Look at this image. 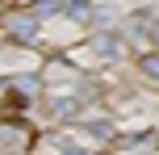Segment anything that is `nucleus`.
<instances>
[{
    "label": "nucleus",
    "instance_id": "nucleus-1",
    "mask_svg": "<svg viewBox=\"0 0 159 155\" xmlns=\"http://www.w3.org/2000/svg\"><path fill=\"white\" fill-rule=\"evenodd\" d=\"M34 143V130L25 122H0V155H25Z\"/></svg>",
    "mask_w": 159,
    "mask_h": 155
},
{
    "label": "nucleus",
    "instance_id": "nucleus-2",
    "mask_svg": "<svg viewBox=\"0 0 159 155\" xmlns=\"http://www.w3.org/2000/svg\"><path fill=\"white\" fill-rule=\"evenodd\" d=\"M4 30H8L13 42H34L38 38V13H13L4 21Z\"/></svg>",
    "mask_w": 159,
    "mask_h": 155
},
{
    "label": "nucleus",
    "instance_id": "nucleus-3",
    "mask_svg": "<svg viewBox=\"0 0 159 155\" xmlns=\"http://www.w3.org/2000/svg\"><path fill=\"white\" fill-rule=\"evenodd\" d=\"M80 109V97H50V113L55 117H71Z\"/></svg>",
    "mask_w": 159,
    "mask_h": 155
},
{
    "label": "nucleus",
    "instance_id": "nucleus-4",
    "mask_svg": "<svg viewBox=\"0 0 159 155\" xmlns=\"http://www.w3.org/2000/svg\"><path fill=\"white\" fill-rule=\"evenodd\" d=\"M143 75H147V80H159V55H147L143 59Z\"/></svg>",
    "mask_w": 159,
    "mask_h": 155
},
{
    "label": "nucleus",
    "instance_id": "nucleus-5",
    "mask_svg": "<svg viewBox=\"0 0 159 155\" xmlns=\"http://www.w3.org/2000/svg\"><path fill=\"white\" fill-rule=\"evenodd\" d=\"M59 155H84V151H75V147H67V143H59Z\"/></svg>",
    "mask_w": 159,
    "mask_h": 155
},
{
    "label": "nucleus",
    "instance_id": "nucleus-6",
    "mask_svg": "<svg viewBox=\"0 0 159 155\" xmlns=\"http://www.w3.org/2000/svg\"><path fill=\"white\" fill-rule=\"evenodd\" d=\"M155 42H159V25H155Z\"/></svg>",
    "mask_w": 159,
    "mask_h": 155
}]
</instances>
